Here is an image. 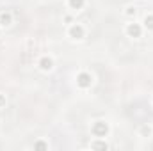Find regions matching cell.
<instances>
[{"label":"cell","mask_w":153,"mask_h":151,"mask_svg":"<svg viewBox=\"0 0 153 151\" xmlns=\"http://www.w3.org/2000/svg\"><path fill=\"white\" fill-rule=\"evenodd\" d=\"M109 133V124L103 123V121H96L93 124V135L94 137H105Z\"/></svg>","instance_id":"1"},{"label":"cell","mask_w":153,"mask_h":151,"mask_svg":"<svg viewBox=\"0 0 153 151\" xmlns=\"http://www.w3.org/2000/svg\"><path fill=\"white\" fill-rule=\"evenodd\" d=\"M76 84H78L80 87H84V89H85V87H89V85L93 84V76L84 71V73H80V75L76 76Z\"/></svg>","instance_id":"2"},{"label":"cell","mask_w":153,"mask_h":151,"mask_svg":"<svg viewBox=\"0 0 153 151\" xmlns=\"http://www.w3.org/2000/svg\"><path fill=\"white\" fill-rule=\"evenodd\" d=\"M126 34H128L130 38H139V36H141V25H139V23H128Z\"/></svg>","instance_id":"3"},{"label":"cell","mask_w":153,"mask_h":151,"mask_svg":"<svg viewBox=\"0 0 153 151\" xmlns=\"http://www.w3.org/2000/svg\"><path fill=\"white\" fill-rule=\"evenodd\" d=\"M70 36L73 39H82L84 38V27L78 25V23H76V25H71V27H70Z\"/></svg>","instance_id":"4"},{"label":"cell","mask_w":153,"mask_h":151,"mask_svg":"<svg viewBox=\"0 0 153 151\" xmlns=\"http://www.w3.org/2000/svg\"><path fill=\"white\" fill-rule=\"evenodd\" d=\"M39 68H41V70H45V71H48V70H52V68H53V61H52L50 57H43V59L39 61Z\"/></svg>","instance_id":"5"},{"label":"cell","mask_w":153,"mask_h":151,"mask_svg":"<svg viewBox=\"0 0 153 151\" xmlns=\"http://www.w3.org/2000/svg\"><path fill=\"white\" fill-rule=\"evenodd\" d=\"M11 21H13L11 13H2V14H0V25H2V27H9Z\"/></svg>","instance_id":"6"},{"label":"cell","mask_w":153,"mask_h":151,"mask_svg":"<svg viewBox=\"0 0 153 151\" xmlns=\"http://www.w3.org/2000/svg\"><path fill=\"white\" fill-rule=\"evenodd\" d=\"M84 2L85 0H70V5H71V9H82Z\"/></svg>","instance_id":"7"},{"label":"cell","mask_w":153,"mask_h":151,"mask_svg":"<svg viewBox=\"0 0 153 151\" xmlns=\"http://www.w3.org/2000/svg\"><path fill=\"white\" fill-rule=\"evenodd\" d=\"M144 25H146V29L153 30V14H148V16L144 18Z\"/></svg>","instance_id":"8"},{"label":"cell","mask_w":153,"mask_h":151,"mask_svg":"<svg viewBox=\"0 0 153 151\" xmlns=\"http://www.w3.org/2000/svg\"><path fill=\"white\" fill-rule=\"evenodd\" d=\"M91 148H93V150H107L109 146H107L105 142H100V141H98V142H93V144H91Z\"/></svg>","instance_id":"9"},{"label":"cell","mask_w":153,"mask_h":151,"mask_svg":"<svg viewBox=\"0 0 153 151\" xmlns=\"http://www.w3.org/2000/svg\"><path fill=\"white\" fill-rule=\"evenodd\" d=\"M34 148H38V150H46V148H48V144H45V142H41V141H39V142L34 144Z\"/></svg>","instance_id":"10"},{"label":"cell","mask_w":153,"mask_h":151,"mask_svg":"<svg viewBox=\"0 0 153 151\" xmlns=\"http://www.w3.org/2000/svg\"><path fill=\"white\" fill-rule=\"evenodd\" d=\"M126 14H128V16H134V14H135V9H134V7H128Z\"/></svg>","instance_id":"11"},{"label":"cell","mask_w":153,"mask_h":151,"mask_svg":"<svg viewBox=\"0 0 153 151\" xmlns=\"http://www.w3.org/2000/svg\"><path fill=\"white\" fill-rule=\"evenodd\" d=\"M150 133H152V130H150V128H146V126H144V128H143V135H150Z\"/></svg>","instance_id":"12"},{"label":"cell","mask_w":153,"mask_h":151,"mask_svg":"<svg viewBox=\"0 0 153 151\" xmlns=\"http://www.w3.org/2000/svg\"><path fill=\"white\" fill-rule=\"evenodd\" d=\"M4 103H5V98H4V96H2V94H0V107H2V105H4Z\"/></svg>","instance_id":"13"}]
</instances>
